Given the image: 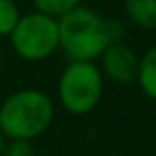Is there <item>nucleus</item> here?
Here are the masks:
<instances>
[{"mask_svg": "<svg viewBox=\"0 0 156 156\" xmlns=\"http://www.w3.org/2000/svg\"><path fill=\"white\" fill-rule=\"evenodd\" d=\"M55 107L42 89H20L0 105V133L6 140H34L51 126Z\"/></svg>", "mask_w": 156, "mask_h": 156, "instance_id": "1", "label": "nucleus"}, {"mask_svg": "<svg viewBox=\"0 0 156 156\" xmlns=\"http://www.w3.org/2000/svg\"><path fill=\"white\" fill-rule=\"evenodd\" d=\"M59 48L69 61H93L99 59L105 48L113 42L109 22L87 6H77L57 20Z\"/></svg>", "mask_w": 156, "mask_h": 156, "instance_id": "2", "label": "nucleus"}, {"mask_svg": "<svg viewBox=\"0 0 156 156\" xmlns=\"http://www.w3.org/2000/svg\"><path fill=\"white\" fill-rule=\"evenodd\" d=\"M105 79L93 61H69L57 83L59 103L69 115H89L103 97Z\"/></svg>", "mask_w": 156, "mask_h": 156, "instance_id": "3", "label": "nucleus"}, {"mask_svg": "<svg viewBox=\"0 0 156 156\" xmlns=\"http://www.w3.org/2000/svg\"><path fill=\"white\" fill-rule=\"evenodd\" d=\"M8 38L16 55L24 61H44L59 50L57 20L42 12L20 16L16 28Z\"/></svg>", "mask_w": 156, "mask_h": 156, "instance_id": "4", "label": "nucleus"}, {"mask_svg": "<svg viewBox=\"0 0 156 156\" xmlns=\"http://www.w3.org/2000/svg\"><path fill=\"white\" fill-rule=\"evenodd\" d=\"M99 69L103 79H109L119 85H130L138 75V55L133 48L122 42H111L105 51L99 55Z\"/></svg>", "mask_w": 156, "mask_h": 156, "instance_id": "5", "label": "nucleus"}, {"mask_svg": "<svg viewBox=\"0 0 156 156\" xmlns=\"http://www.w3.org/2000/svg\"><path fill=\"white\" fill-rule=\"evenodd\" d=\"M136 83L148 99L156 101V46L148 48L138 57V75Z\"/></svg>", "mask_w": 156, "mask_h": 156, "instance_id": "6", "label": "nucleus"}, {"mask_svg": "<svg viewBox=\"0 0 156 156\" xmlns=\"http://www.w3.org/2000/svg\"><path fill=\"white\" fill-rule=\"evenodd\" d=\"M125 12L134 26L156 30V0H125Z\"/></svg>", "mask_w": 156, "mask_h": 156, "instance_id": "7", "label": "nucleus"}, {"mask_svg": "<svg viewBox=\"0 0 156 156\" xmlns=\"http://www.w3.org/2000/svg\"><path fill=\"white\" fill-rule=\"evenodd\" d=\"M34 6H36V12H42L50 18L59 20L67 12L81 6V0H34Z\"/></svg>", "mask_w": 156, "mask_h": 156, "instance_id": "8", "label": "nucleus"}, {"mask_svg": "<svg viewBox=\"0 0 156 156\" xmlns=\"http://www.w3.org/2000/svg\"><path fill=\"white\" fill-rule=\"evenodd\" d=\"M20 8L12 0H0V38L10 36L20 20Z\"/></svg>", "mask_w": 156, "mask_h": 156, "instance_id": "9", "label": "nucleus"}, {"mask_svg": "<svg viewBox=\"0 0 156 156\" xmlns=\"http://www.w3.org/2000/svg\"><path fill=\"white\" fill-rule=\"evenodd\" d=\"M2 156H38L30 140H6Z\"/></svg>", "mask_w": 156, "mask_h": 156, "instance_id": "10", "label": "nucleus"}, {"mask_svg": "<svg viewBox=\"0 0 156 156\" xmlns=\"http://www.w3.org/2000/svg\"><path fill=\"white\" fill-rule=\"evenodd\" d=\"M4 144H6V136L0 133V156H2V150H4Z\"/></svg>", "mask_w": 156, "mask_h": 156, "instance_id": "11", "label": "nucleus"}, {"mask_svg": "<svg viewBox=\"0 0 156 156\" xmlns=\"http://www.w3.org/2000/svg\"><path fill=\"white\" fill-rule=\"evenodd\" d=\"M0 71H2V57H0Z\"/></svg>", "mask_w": 156, "mask_h": 156, "instance_id": "12", "label": "nucleus"}, {"mask_svg": "<svg viewBox=\"0 0 156 156\" xmlns=\"http://www.w3.org/2000/svg\"><path fill=\"white\" fill-rule=\"evenodd\" d=\"M12 2H16V4H18V2H22V0H12Z\"/></svg>", "mask_w": 156, "mask_h": 156, "instance_id": "13", "label": "nucleus"}]
</instances>
